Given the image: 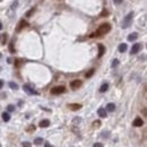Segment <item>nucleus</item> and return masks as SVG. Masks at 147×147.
<instances>
[{
    "label": "nucleus",
    "instance_id": "nucleus-1",
    "mask_svg": "<svg viewBox=\"0 0 147 147\" xmlns=\"http://www.w3.org/2000/svg\"><path fill=\"white\" fill-rule=\"evenodd\" d=\"M110 31H111V25H110V24H102V25L96 30L95 33H94V34H92L91 36L92 37H94V36H102V35L109 33Z\"/></svg>",
    "mask_w": 147,
    "mask_h": 147
},
{
    "label": "nucleus",
    "instance_id": "nucleus-2",
    "mask_svg": "<svg viewBox=\"0 0 147 147\" xmlns=\"http://www.w3.org/2000/svg\"><path fill=\"white\" fill-rule=\"evenodd\" d=\"M132 17H134V13L131 11L129 13L125 18H123V22H122V28H128L131 23H132Z\"/></svg>",
    "mask_w": 147,
    "mask_h": 147
},
{
    "label": "nucleus",
    "instance_id": "nucleus-3",
    "mask_svg": "<svg viewBox=\"0 0 147 147\" xmlns=\"http://www.w3.org/2000/svg\"><path fill=\"white\" fill-rule=\"evenodd\" d=\"M23 89H24L28 95H37V92L34 91V89H33V86H31L28 84H25V85L23 86Z\"/></svg>",
    "mask_w": 147,
    "mask_h": 147
},
{
    "label": "nucleus",
    "instance_id": "nucleus-4",
    "mask_svg": "<svg viewBox=\"0 0 147 147\" xmlns=\"http://www.w3.org/2000/svg\"><path fill=\"white\" fill-rule=\"evenodd\" d=\"M66 91L65 86H57V87H53L51 89V94L53 95H58V94H61V93H63Z\"/></svg>",
    "mask_w": 147,
    "mask_h": 147
},
{
    "label": "nucleus",
    "instance_id": "nucleus-5",
    "mask_svg": "<svg viewBox=\"0 0 147 147\" xmlns=\"http://www.w3.org/2000/svg\"><path fill=\"white\" fill-rule=\"evenodd\" d=\"M142 48H143V45L140 43H136L132 45V48H131V51H130V53L131 54H136V53H138L140 50H142Z\"/></svg>",
    "mask_w": 147,
    "mask_h": 147
},
{
    "label": "nucleus",
    "instance_id": "nucleus-6",
    "mask_svg": "<svg viewBox=\"0 0 147 147\" xmlns=\"http://www.w3.org/2000/svg\"><path fill=\"white\" fill-rule=\"evenodd\" d=\"M80 86H82V80H79V79L73 80V82L70 83V87H71L73 89H78Z\"/></svg>",
    "mask_w": 147,
    "mask_h": 147
},
{
    "label": "nucleus",
    "instance_id": "nucleus-7",
    "mask_svg": "<svg viewBox=\"0 0 147 147\" xmlns=\"http://www.w3.org/2000/svg\"><path fill=\"white\" fill-rule=\"evenodd\" d=\"M132 125H134V127H142V126L144 125V121L142 118L137 117L136 119L134 120V122H132Z\"/></svg>",
    "mask_w": 147,
    "mask_h": 147
},
{
    "label": "nucleus",
    "instance_id": "nucleus-8",
    "mask_svg": "<svg viewBox=\"0 0 147 147\" xmlns=\"http://www.w3.org/2000/svg\"><path fill=\"white\" fill-rule=\"evenodd\" d=\"M26 26H27V23H26L24 19H22V21L19 22V24H18V26H17V28H16V31H17V32H21V31H22L24 27H26Z\"/></svg>",
    "mask_w": 147,
    "mask_h": 147
},
{
    "label": "nucleus",
    "instance_id": "nucleus-9",
    "mask_svg": "<svg viewBox=\"0 0 147 147\" xmlns=\"http://www.w3.org/2000/svg\"><path fill=\"white\" fill-rule=\"evenodd\" d=\"M69 109L73 110V111H77L79 109H82V104H77V103H73L69 104Z\"/></svg>",
    "mask_w": 147,
    "mask_h": 147
},
{
    "label": "nucleus",
    "instance_id": "nucleus-10",
    "mask_svg": "<svg viewBox=\"0 0 147 147\" xmlns=\"http://www.w3.org/2000/svg\"><path fill=\"white\" fill-rule=\"evenodd\" d=\"M97 113H99V116L101 118H106V110L105 109H103V108H100L99 110H97Z\"/></svg>",
    "mask_w": 147,
    "mask_h": 147
},
{
    "label": "nucleus",
    "instance_id": "nucleus-11",
    "mask_svg": "<svg viewBox=\"0 0 147 147\" xmlns=\"http://www.w3.org/2000/svg\"><path fill=\"white\" fill-rule=\"evenodd\" d=\"M104 52H105V48H104L103 44H99V58L104 54Z\"/></svg>",
    "mask_w": 147,
    "mask_h": 147
},
{
    "label": "nucleus",
    "instance_id": "nucleus-12",
    "mask_svg": "<svg viewBox=\"0 0 147 147\" xmlns=\"http://www.w3.org/2000/svg\"><path fill=\"white\" fill-rule=\"evenodd\" d=\"M137 37H138V34H137V33H131L130 35H128V41H130V42L136 41Z\"/></svg>",
    "mask_w": 147,
    "mask_h": 147
},
{
    "label": "nucleus",
    "instance_id": "nucleus-13",
    "mask_svg": "<svg viewBox=\"0 0 147 147\" xmlns=\"http://www.w3.org/2000/svg\"><path fill=\"white\" fill-rule=\"evenodd\" d=\"M127 49H128V47H127V44L126 43H121L120 45H119V48H118V50L121 52V53H123V52L127 51Z\"/></svg>",
    "mask_w": 147,
    "mask_h": 147
},
{
    "label": "nucleus",
    "instance_id": "nucleus-14",
    "mask_svg": "<svg viewBox=\"0 0 147 147\" xmlns=\"http://www.w3.org/2000/svg\"><path fill=\"white\" fill-rule=\"evenodd\" d=\"M49 126H50V121L47 120V119H45V120H42V121L40 122V127H41V128H47Z\"/></svg>",
    "mask_w": 147,
    "mask_h": 147
},
{
    "label": "nucleus",
    "instance_id": "nucleus-15",
    "mask_svg": "<svg viewBox=\"0 0 147 147\" xmlns=\"http://www.w3.org/2000/svg\"><path fill=\"white\" fill-rule=\"evenodd\" d=\"M116 110V105H114V103H109L108 105H106V111H109V112H113Z\"/></svg>",
    "mask_w": 147,
    "mask_h": 147
},
{
    "label": "nucleus",
    "instance_id": "nucleus-16",
    "mask_svg": "<svg viewBox=\"0 0 147 147\" xmlns=\"http://www.w3.org/2000/svg\"><path fill=\"white\" fill-rule=\"evenodd\" d=\"M2 120H4L5 122H8L9 120H10V114H9L8 112H4L2 113Z\"/></svg>",
    "mask_w": 147,
    "mask_h": 147
},
{
    "label": "nucleus",
    "instance_id": "nucleus-17",
    "mask_svg": "<svg viewBox=\"0 0 147 147\" xmlns=\"http://www.w3.org/2000/svg\"><path fill=\"white\" fill-rule=\"evenodd\" d=\"M6 41H7V34H0V43L6 44Z\"/></svg>",
    "mask_w": 147,
    "mask_h": 147
},
{
    "label": "nucleus",
    "instance_id": "nucleus-18",
    "mask_svg": "<svg viewBox=\"0 0 147 147\" xmlns=\"http://www.w3.org/2000/svg\"><path fill=\"white\" fill-rule=\"evenodd\" d=\"M108 89H109V84H106V83H105V84H103V85L101 86L100 92H101V93H104V92H106Z\"/></svg>",
    "mask_w": 147,
    "mask_h": 147
},
{
    "label": "nucleus",
    "instance_id": "nucleus-19",
    "mask_svg": "<svg viewBox=\"0 0 147 147\" xmlns=\"http://www.w3.org/2000/svg\"><path fill=\"white\" fill-rule=\"evenodd\" d=\"M9 87H10L11 89H18V85L16 84V83H14V82L9 83Z\"/></svg>",
    "mask_w": 147,
    "mask_h": 147
},
{
    "label": "nucleus",
    "instance_id": "nucleus-20",
    "mask_svg": "<svg viewBox=\"0 0 147 147\" xmlns=\"http://www.w3.org/2000/svg\"><path fill=\"white\" fill-rule=\"evenodd\" d=\"M43 142H44L43 138H35L34 144H35V145H41V144L43 143Z\"/></svg>",
    "mask_w": 147,
    "mask_h": 147
},
{
    "label": "nucleus",
    "instance_id": "nucleus-21",
    "mask_svg": "<svg viewBox=\"0 0 147 147\" xmlns=\"http://www.w3.org/2000/svg\"><path fill=\"white\" fill-rule=\"evenodd\" d=\"M94 73H95V69H91L88 73H86V75H85V76H86V78H89V77H92V76H93V74H94Z\"/></svg>",
    "mask_w": 147,
    "mask_h": 147
},
{
    "label": "nucleus",
    "instance_id": "nucleus-22",
    "mask_svg": "<svg viewBox=\"0 0 147 147\" xmlns=\"http://www.w3.org/2000/svg\"><path fill=\"white\" fill-rule=\"evenodd\" d=\"M7 111H8V112H13V111H15V106L11 105V104L8 105V106H7Z\"/></svg>",
    "mask_w": 147,
    "mask_h": 147
},
{
    "label": "nucleus",
    "instance_id": "nucleus-23",
    "mask_svg": "<svg viewBox=\"0 0 147 147\" xmlns=\"http://www.w3.org/2000/svg\"><path fill=\"white\" fill-rule=\"evenodd\" d=\"M9 51L11 52V53H15V49H14V43L13 42H10V44H9Z\"/></svg>",
    "mask_w": 147,
    "mask_h": 147
},
{
    "label": "nucleus",
    "instance_id": "nucleus-24",
    "mask_svg": "<svg viewBox=\"0 0 147 147\" xmlns=\"http://www.w3.org/2000/svg\"><path fill=\"white\" fill-rule=\"evenodd\" d=\"M21 65H22V61L19 60V59H16V60H15V66H16L17 68H19Z\"/></svg>",
    "mask_w": 147,
    "mask_h": 147
},
{
    "label": "nucleus",
    "instance_id": "nucleus-25",
    "mask_svg": "<svg viewBox=\"0 0 147 147\" xmlns=\"http://www.w3.org/2000/svg\"><path fill=\"white\" fill-rule=\"evenodd\" d=\"M118 65H119V60H118V59H114V60H113V62H112V67L114 68V67H117Z\"/></svg>",
    "mask_w": 147,
    "mask_h": 147
},
{
    "label": "nucleus",
    "instance_id": "nucleus-26",
    "mask_svg": "<svg viewBox=\"0 0 147 147\" xmlns=\"http://www.w3.org/2000/svg\"><path fill=\"white\" fill-rule=\"evenodd\" d=\"M33 13H34V8H32L31 10H28V11L26 13V16H27V17H30V16H31V15H32Z\"/></svg>",
    "mask_w": 147,
    "mask_h": 147
},
{
    "label": "nucleus",
    "instance_id": "nucleus-27",
    "mask_svg": "<svg viewBox=\"0 0 147 147\" xmlns=\"http://www.w3.org/2000/svg\"><path fill=\"white\" fill-rule=\"evenodd\" d=\"M93 126H94V127H100V126H101V121H100V120H97V121H94Z\"/></svg>",
    "mask_w": 147,
    "mask_h": 147
},
{
    "label": "nucleus",
    "instance_id": "nucleus-28",
    "mask_svg": "<svg viewBox=\"0 0 147 147\" xmlns=\"http://www.w3.org/2000/svg\"><path fill=\"white\" fill-rule=\"evenodd\" d=\"M113 1H114L116 5H121L122 2H123V0H113Z\"/></svg>",
    "mask_w": 147,
    "mask_h": 147
},
{
    "label": "nucleus",
    "instance_id": "nucleus-29",
    "mask_svg": "<svg viewBox=\"0 0 147 147\" xmlns=\"http://www.w3.org/2000/svg\"><path fill=\"white\" fill-rule=\"evenodd\" d=\"M23 147H31V143H28V142L23 143Z\"/></svg>",
    "mask_w": 147,
    "mask_h": 147
},
{
    "label": "nucleus",
    "instance_id": "nucleus-30",
    "mask_svg": "<svg viewBox=\"0 0 147 147\" xmlns=\"http://www.w3.org/2000/svg\"><path fill=\"white\" fill-rule=\"evenodd\" d=\"M34 130H35L34 126H30V127H28V129H27V131H34Z\"/></svg>",
    "mask_w": 147,
    "mask_h": 147
},
{
    "label": "nucleus",
    "instance_id": "nucleus-31",
    "mask_svg": "<svg viewBox=\"0 0 147 147\" xmlns=\"http://www.w3.org/2000/svg\"><path fill=\"white\" fill-rule=\"evenodd\" d=\"M93 147H103V144L96 143V144H94V146H93Z\"/></svg>",
    "mask_w": 147,
    "mask_h": 147
},
{
    "label": "nucleus",
    "instance_id": "nucleus-32",
    "mask_svg": "<svg viewBox=\"0 0 147 147\" xmlns=\"http://www.w3.org/2000/svg\"><path fill=\"white\" fill-rule=\"evenodd\" d=\"M108 15H109V13L106 11V10H103L102 14H101V16H108Z\"/></svg>",
    "mask_w": 147,
    "mask_h": 147
},
{
    "label": "nucleus",
    "instance_id": "nucleus-33",
    "mask_svg": "<svg viewBox=\"0 0 147 147\" xmlns=\"http://www.w3.org/2000/svg\"><path fill=\"white\" fill-rule=\"evenodd\" d=\"M17 5H18V1H15V2H14L13 4V7H11V8H16V7H17Z\"/></svg>",
    "mask_w": 147,
    "mask_h": 147
},
{
    "label": "nucleus",
    "instance_id": "nucleus-34",
    "mask_svg": "<svg viewBox=\"0 0 147 147\" xmlns=\"http://www.w3.org/2000/svg\"><path fill=\"white\" fill-rule=\"evenodd\" d=\"M44 147H53V146H52L51 144H49V143H45V144H44Z\"/></svg>",
    "mask_w": 147,
    "mask_h": 147
},
{
    "label": "nucleus",
    "instance_id": "nucleus-35",
    "mask_svg": "<svg viewBox=\"0 0 147 147\" xmlns=\"http://www.w3.org/2000/svg\"><path fill=\"white\" fill-rule=\"evenodd\" d=\"M2 86H4V80H1V79H0V89L2 88Z\"/></svg>",
    "mask_w": 147,
    "mask_h": 147
},
{
    "label": "nucleus",
    "instance_id": "nucleus-36",
    "mask_svg": "<svg viewBox=\"0 0 147 147\" xmlns=\"http://www.w3.org/2000/svg\"><path fill=\"white\" fill-rule=\"evenodd\" d=\"M143 113H144V116H146V109H143Z\"/></svg>",
    "mask_w": 147,
    "mask_h": 147
},
{
    "label": "nucleus",
    "instance_id": "nucleus-37",
    "mask_svg": "<svg viewBox=\"0 0 147 147\" xmlns=\"http://www.w3.org/2000/svg\"><path fill=\"white\" fill-rule=\"evenodd\" d=\"M2 30V24H1V23H0V31Z\"/></svg>",
    "mask_w": 147,
    "mask_h": 147
},
{
    "label": "nucleus",
    "instance_id": "nucleus-38",
    "mask_svg": "<svg viewBox=\"0 0 147 147\" xmlns=\"http://www.w3.org/2000/svg\"><path fill=\"white\" fill-rule=\"evenodd\" d=\"M1 57H2V54H1V53H0V59H1Z\"/></svg>",
    "mask_w": 147,
    "mask_h": 147
},
{
    "label": "nucleus",
    "instance_id": "nucleus-39",
    "mask_svg": "<svg viewBox=\"0 0 147 147\" xmlns=\"http://www.w3.org/2000/svg\"><path fill=\"white\" fill-rule=\"evenodd\" d=\"M0 1H2V0H0Z\"/></svg>",
    "mask_w": 147,
    "mask_h": 147
}]
</instances>
